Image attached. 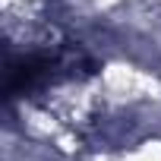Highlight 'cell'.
Wrapping results in <instances>:
<instances>
[{"label":"cell","mask_w":161,"mask_h":161,"mask_svg":"<svg viewBox=\"0 0 161 161\" xmlns=\"http://www.w3.org/2000/svg\"><path fill=\"white\" fill-rule=\"evenodd\" d=\"M95 60L79 51V47H63L54 54H25L13 57L7 63V98H29L44 92L47 86L60 82V79H76V76H92Z\"/></svg>","instance_id":"cell-1"}]
</instances>
